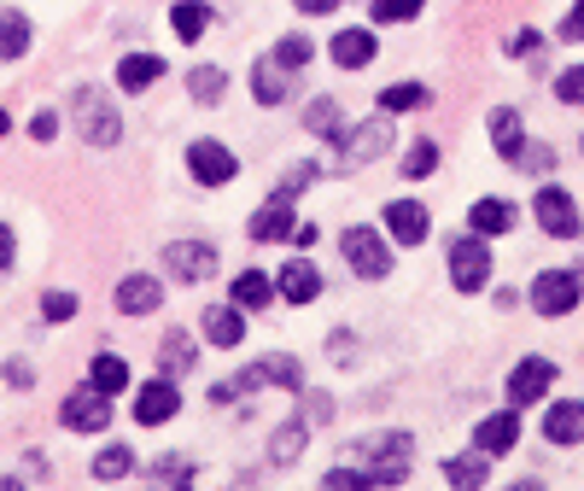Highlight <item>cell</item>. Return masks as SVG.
I'll return each instance as SVG.
<instances>
[{
	"instance_id": "cell-1",
	"label": "cell",
	"mask_w": 584,
	"mask_h": 491,
	"mask_svg": "<svg viewBox=\"0 0 584 491\" xmlns=\"http://www.w3.org/2000/svg\"><path fill=\"white\" fill-rule=\"evenodd\" d=\"M76 129H82L88 147H117V140H123V117H117V106L100 88H82L76 94Z\"/></svg>"
},
{
	"instance_id": "cell-2",
	"label": "cell",
	"mask_w": 584,
	"mask_h": 491,
	"mask_svg": "<svg viewBox=\"0 0 584 491\" xmlns=\"http://www.w3.org/2000/svg\"><path fill=\"white\" fill-rule=\"evenodd\" d=\"M59 421L71 427V433H106L112 427V393H100V386H76V393L59 404Z\"/></svg>"
},
{
	"instance_id": "cell-3",
	"label": "cell",
	"mask_w": 584,
	"mask_h": 491,
	"mask_svg": "<svg viewBox=\"0 0 584 491\" xmlns=\"http://www.w3.org/2000/svg\"><path fill=\"white\" fill-rule=\"evenodd\" d=\"M386 140H392V117L380 112V117L357 123L351 135H340L333 147H340V164H345V170H363V164H374V158L386 153Z\"/></svg>"
},
{
	"instance_id": "cell-4",
	"label": "cell",
	"mask_w": 584,
	"mask_h": 491,
	"mask_svg": "<svg viewBox=\"0 0 584 491\" xmlns=\"http://www.w3.org/2000/svg\"><path fill=\"white\" fill-rule=\"evenodd\" d=\"M578 299H584L578 270H544V275L532 281V311L538 316H567Z\"/></svg>"
},
{
	"instance_id": "cell-5",
	"label": "cell",
	"mask_w": 584,
	"mask_h": 491,
	"mask_svg": "<svg viewBox=\"0 0 584 491\" xmlns=\"http://www.w3.org/2000/svg\"><path fill=\"white\" fill-rule=\"evenodd\" d=\"M340 252H345V263H351L363 281H380V275L392 270V252H386V240L374 234V229H345V234H340Z\"/></svg>"
},
{
	"instance_id": "cell-6",
	"label": "cell",
	"mask_w": 584,
	"mask_h": 491,
	"mask_svg": "<svg viewBox=\"0 0 584 491\" xmlns=\"http://www.w3.org/2000/svg\"><path fill=\"white\" fill-rule=\"evenodd\" d=\"M187 170H194V181H205V188H228V181L240 176V158L222 147V140H194L187 147Z\"/></svg>"
},
{
	"instance_id": "cell-7",
	"label": "cell",
	"mask_w": 584,
	"mask_h": 491,
	"mask_svg": "<svg viewBox=\"0 0 584 491\" xmlns=\"http://www.w3.org/2000/svg\"><path fill=\"white\" fill-rule=\"evenodd\" d=\"M450 281H456V293H479V286L491 281L486 234H473V240H456V245H450Z\"/></svg>"
},
{
	"instance_id": "cell-8",
	"label": "cell",
	"mask_w": 584,
	"mask_h": 491,
	"mask_svg": "<svg viewBox=\"0 0 584 491\" xmlns=\"http://www.w3.org/2000/svg\"><path fill=\"white\" fill-rule=\"evenodd\" d=\"M532 217H538V229L555 234V240H573L578 234V205H573V194H561V188H538Z\"/></svg>"
},
{
	"instance_id": "cell-9",
	"label": "cell",
	"mask_w": 584,
	"mask_h": 491,
	"mask_svg": "<svg viewBox=\"0 0 584 491\" xmlns=\"http://www.w3.org/2000/svg\"><path fill=\"white\" fill-rule=\"evenodd\" d=\"M164 263H170V275L176 281H211L217 275V245L211 240H176L170 252H164Z\"/></svg>"
},
{
	"instance_id": "cell-10",
	"label": "cell",
	"mask_w": 584,
	"mask_h": 491,
	"mask_svg": "<svg viewBox=\"0 0 584 491\" xmlns=\"http://www.w3.org/2000/svg\"><path fill=\"white\" fill-rule=\"evenodd\" d=\"M275 293L286 304H316L322 299V270L310 258H286L281 263V275H275Z\"/></svg>"
},
{
	"instance_id": "cell-11",
	"label": "cell",
	"mask_w": 584,
	"mask_h": 491,
	"mask_svg": "<svg viewBox=\"0 0 584 491\" xmlns=\"http://www.w3.org/2000/svg\"><path fill=\"white\" fill-rule=\"evenodd\" d=\"M555 386V363L550 357H526V363H514V375H509V404H538Z\"/></svg>"
},
{
	"instance_id": "cell-12",
	"label": "cell",
	"mask_w": 584,
	"mask_h": 491,
	"mask_svg": "<svg viewBox=\"0 0 584 491\" xmlns=\"http://www.w3.org/2000/svg\"><path fill=\"white\" fill-rule=\"evenodd\" d=\"M263 380H275V386H304V368H299V357H263V363H252L246 368V375L234 380V393H258Z\"/></svg>"
},
{
	"instance_id": "cell-13",
	"label": "cell",
	"mask_w": 584,
	"mask_h": 491,
	"mask_svg": "<svg viewBox=\"0 0 584 491\" xmlns=\"http://www.w3.org/2000/svg\"><path fill=\"white\" fill-rule=\"evenodd\" d=\"M158 304H164V286L153 275H123L117 281V311L123 316H153Z\"/></svg>"
},
{
	"instance_id": "cell-14",
	"label": "cell",
	"mask_w": 584,
	"mask_h": 491,
	"mask_svg": "<svg viewBox=\"0 0 584 491\" xmlns=\"http://www.w3.org/2000/svg\"><path fill=\"white\" fill-rule=\"evenodd\" d=\"M292 76H299V71H286L281 59L269 53V59H258V65H252V94L263 100V106H281V100L292 94Z\"/></svg>"
},
{
	"instance_id": "cell-15",
	"label": "cell",
	"mask_w": 584,
	"mask_h": 491,
	"mask_svg": "<svg viewBox=\"0 0 584 491\" xmlns=\"http://www.w3.org/2000/svg\"><path fill=\"white\" fill-rule=\"evenodd\" d=\"M386 229H392V240H404V245L427 240V205L421 199H392L386 205Z\"/></svg>"
},
{
	"instance_id": "cell-16",
	"label": "cell",
	"mask_w": 584,
	"mask_h": 491,
	"mask_svg": "<svg viewBox=\"0 0 584 491\" xmlns=\"http://www.w3.org/2000/svg\"><path fill=\"white\" fill-rule=\"evenodd\" d=\"M176 409H181L176 386L170 380H153V386H140V398H135V421L140 427H158V421H170Z\"/></svg>"
},
{
	"instance_id": "cell-17",
	"label": "cell",
	"mask_w": 584,
	"mask_h": 491,
	"mask_svg": "<svg viewBox=\"0 0 584 491\" xmlns=\"http://www.w3.org/2000/svg\"><path fill=\"white\" fill-rule=\"evenodd\" d=\"M544 439H550V445H578V439H584V404H578V398L550 404V416H544Z\"/></svg>"
},
{
	"instance_id": "cell-18",
	"label": "cell",
	"mask_w": 584,
	"mask_h": 491,
	"mask_svg": "<svg viewBox=\"0 0 584 491\" xmlns=\"http://www.w3.org/2000/svg\"><path fill=\"white\" fill-rule=\"evenodd\" d=\"M363 468H409V433H380L357 445Z\"/></svg>"
},
{
	"instance_id": "cell-19",
	"label": "cell",
	"mask_w": 584,
	"mask_h": 491,
	"mask_svg": "<svg viewBox=\"0 0 584 491\" xmlns=\"http://www.w3.org/2000/svg\"><path fill=\"white\" fill-rule=\"evenodd\" d=\"M514 439H520V416H514V409H503V416H486V421H479V433H473V445L486 450V457H503V450H514Z\"/></svg>"
},
{
	"instance_id": "cell-20",
	"label": "cell",
	"mask_w": 584,
	"mask_h": 491,
	"mask_svg": "<svg viewBox=\"0 0 584 491\" xmlns=\"http://www.w3.org/2000/svg\"><path fill=\"white\" fill-rule=\"evenodd\" d=\"M327 53H333V65L363 71L368 59H374V30H340V35L327 41Z\"/></svg>"
},
{
	"instance_id": "cell-21",
	"label": "cell",
	"mask_w": 584,
	"mask_h": 491,
	"mask_svg": "<svg viewBox=\"0 0 584 491\" xmlns=\"http://www.w3.org/2000/svg\"><path fill=\"white\" fill-rule=\"evenodd\" d=\"M158 76H164V59H158V53H129V59L117 65V88H123V94H146Z\"/></svg>"
},
{
	"instance_id": "cell-22",
	"label": "cell",
	"mask_w": 584,
	"mask_h": 491,
	"mask_svg": "<svg viewBox=\"0 0 584 491\" xmlns=\"http://www.w3.org/2000/svg\"><path fill=\"white\" fill-rule=\"evenodd\" d=\"M205 339L211 345H240L246 339V311L240 304H217V311H205Z\"/></svg>"
},
{
	"instance_id": "cell-23",
	"label": "cell",
	"mask_w": 584,
	"mask_h": 491,
	"mask_svg": "<svg viewBox=\"0 0 584 491\" xmlns=\"http://www.w3.org/2000/svg\"><path fill=\"white\" fill-rule=\"evenodd\" d=\"M292 234V199L286 194H275L263 205V211L252 217V240H286Z\"/></svg>"
},
{
	"instance_id": "cell-24",
	"label": "cell",
	"mask_w": 584,
	"mask_h": 491,
	"mask_svg": "<svg viewBox=\"0 0 584 491\" xmlns=\"http://www.w3.org/2000/svg\"><path fill=\"white\" fill-rule=\"evenodd\" d=\"M228 299H234L240 311L252 316V311H263V304L275 299V281H269L263 270H240V275H234V293H228Z\"/></svg>"
},
{
	"instance_id": "cell-25",
	"label": "cell",
	"mask_w": 584,
	"mask_h": 491,
	"mask_svg": "<svg viewBox=\"0 0 584 491\" xmlns=\"http://www.w3.org/2000/svg\"><path fill=\"white\" fill-rule=\"evenodd\" d=\"M468 222H473V234H509L514 229V205L509 199H479L468 211Z\"/></svg>"
},
{
	"instance_id": "cell-26",
	"label": "cell",
	"mask_w": 584,
	"mask_h": 491,
	"mask_svg": "<svg viewBox=\"0 0 584 491\" xmlns=\"http://www.w3.org/2000/svg\"><path fill=\"white\" fill-rule=\"evenodd\" d=\"M170 30L181 41H199L205 30H211V7H205V0H176V7H170Z\"/></svg>"
},
{
	"instance_id": "cell-27",
	"label": "cell",
	"mask_w": 584,
	"mask_h": 491,
	"mask_svg": "<svg viewBox=\"0 0 584 491\" xmlns=\"http://www.w3.org/2000/svg\"><path fill=\"white\" fill-rule=\"evenodd\" d=\"M24 53H30V18L24 12H7V18H0V59L18 65Z\"/></svg>"
},
{
	"instance_id": "cell-28",
	"label": "cell",
	"mask_w": 584,
	"mask_h": 491,
	"mask_svg": "<svg viewBox=\"0 0 584 491\" xmlns=\"http://www.w3.org/2000/svg\"><path fill=\"white\" fill-rule=\"evenodd\" d=\"M486 474H491V457H486V450H468V457H450L445 462V480L450 485H486Z\"/></svg>"
},
{
	"instance_id": "cell-29",
	"label": "cell",
	"mask_w": 584,
	"mask_h": 491,
	"mask_svg": "<svg viewBox=\"0 0 584 491\" xmlns=\"http://www.w3.org/2000/svg\"><path fill=\"white\" fill-rule=\"evenodd\" d=\"M491 140H497V153H503V158L514 164V153H520V140H526V135H520V112H509V106H497V112H491Z\"/></svg>"
},
{
	"instance_id": "cell-30",
	"label": "cell",
	"mask_w": 584,
	"mask_h": 491,
	"mask_svg": "<svg viewBox=\"0 0 584 491\" xmlns=\"http://www.w3.org/2000/svg\"><path fill=\"white\" fill-rule=\"evenodd\" d=\"M88 380L100 386V393H123V386H129V363L112 357V352H100V357L88 363Z\"/></svg>"
},
{
	"instance_id": "cell-31",
	"label": "cell",
	"mask_w": 584,
	"mask_h": 491,
	"mask_svg": "<svg viewBox=\"0 0 584 491\" xmlns=\"http://www.w3.org/2000/svg\"><path fill=\"white\" fill-rule=\"evenodd\" d=\"M222 88H228L222 65H194V71H187V94H194V100H205V106H217V100H222Z\"/></svg>"
},
{
	"instance_id": "cell-32",
	"label": "cell",
	"mask_w": 584,
	"mask_h": 491,
	"mask_svg": "<svg viewBox=\"0 0 584 491\" xmlns=\"http://www.w3.org/2000/svg\"><path fill=\"white\" fill-rule=\"evenodd\" d=\"M304 129H316V135H327V140H340V135H345V129H340V106H333V100H310Z\"/></svg>"
},
{
	"instance_id": "cell-33",
	"label": "cell",
	"mask_w": 584,
	"mask_h": 491,
	"mask_svg": "<svg viewBox=\"0 0 584 491\" xmlns=\"http://www.w3.org/2000/svg\"><path fill=\"white\" fill-rule=\"evenodd\" d=\"M299 457H304V427L286 421L275 433V445H269V462H299Z\"/></svg>"
},
{
	"instance_id": "cell-34",
	"label": "cell",
	"mask_w": 584,
	"mask_h": 491,
	"mask_svg": "<svg viewBox=\"0 0 584 491\" xmlns=\"http://www.w3.org/2000/svg\"><path fill=\"white\" fill-rule=\"evenodd\" d=\"M514 170H538V176H550V170H555V153L544 147V140H520Z\"/></svg>"
},
{
	"instance_id": "cell-35",
	"label": "cell",
	"mask_w": 584,
	"mask_h": 491,
	"mask_svg": "<svg viewBox=\"0 0 584 491\" xmlns=\"http://www.w3.org/2000/svg\"><path fill=\"white\" fill-rule=\"evenodd\" d=\"M129 450H123V445H106V450H100V457H94V480H123V474H129Z\"/></svg>"
},
{
	"instance_id": "cell-36",
	"label": "cell",
	"mask_w": 584,
	"mask_h": 491,
	"mask_svg": "<svg viewBox=\"0 0 584 491\" xmlns=\"http://www.w3.org/2000/svg\"><path fill=\"white\" fill-rule=\"evenodd\" d=\"M409 106H427V88H421V82H398V88L380 94V112H409Z\"/></svg>"
},
{
	"instance_id": "cell-37",
	"label": "cell",
	"mask_w": 584,
	"mask_h": 491,
	"mask_svg": "<svg viewBox=\"0 0 584 491\" xmlns=\"http://www.w3.org/2000/svg\"><path fill=\"white\" fill-rule=\"evenodd\" d=\"M187 368H194V339L170 334L164 339V375H187Z\"/></svg>"
},
{
	"instance_id": "cell-38",
	"label": "cell",
	"mask_w": 584,
	"mask_h": 491,
	"mask_svg": "<svg viewBox=\"0 0 584 491\" xmlns=\"http://www.w3.org/2000/svg\"><path fill=\"white\" fill-rule=\"evenodd\" d=\"M374 18L380 24H409V18H421V0H374Z\"/></svg>"
},
{
	"instance_id": "cell-39",
	"label": "cell",
	"mask_w": 584,
	"mask_h": 491,
	"mask_svg": "<svg viewBox=\"0 0 584 491\" xmlns=\"http://www.w3.org/2000/svg\"><path fill=\"white\" fill-rule=\"evenodd\" d=\"M310 53H316V48H310V35H281V48H275V59H281L286 71L310 65Z\"/></svg>"
},
{
	"instance_id": "cell-40",
	"label": "cell",
	"mask_w": 584,
	"mask_h": 491,
	"mask_svg": "<svg viewBox=\"0 0 584 491\" xmlns=\"http://www.w3.org/2000/svg\"><path fill=\"white\" fill-rule=\"evenodd\" d=\"M432 170H438V147L432 140H415L409 158H404V176H432Z\"/></svg>"
},
{
	"instance_id": "cell-41",
	"label": "cell",
	"mask_w": 584,
	"mask_h": 491,
	"mask_svg": "<svg viewBox=\"0 0 584 491\" xmlns=\"http://www.w3.org/2000/svg\"><path fill=\"white\" fill-rule=\"evenodd\" d=\"M555 94L567 100V106H584V65H573V71H561L555 76Z\"/></svg>"
},
{
	"instance_id": "cell-42",
	"label": "cell",
	"mask_w": 584,
	"mask_h": 491,
	"mask_svg": "<svg viewBox=\"0 0 584 491\" xmlns=\"http://www.w3.org/2000/svg\"><path fill=\"white\" fill-rule=\"evenodd\" d=\"M41 316H48V322H71L76 316V293H48V299H41Z\"/></svg>"
},
{
	"instance_id": "cell-43",
	"label": "cell",
	"mask_w": 584,
	"mask_h": 491,
	"mask_svg": "<svg viewBox=\"0 0 584 491\" xmlns=\"http://www.w3.org/2000/svg\"><path fill=\"white\" fill-rule=\"evenodd\" d=\"M30 135H35V140H53V135H59V112H35V117H30Z\"/></svg>"
},
{
	"instance_id": "cell-44",
	"label": "cell",
	"mask_w": 584,
	"mask_h": 491,
	"mask_svg": "<svg viewBox=\"0 0 584 491\" xmlns=\"http://www.w3.org/2000/svg\"><path fill=\"white\" fill-rule=\"evenodd\" d=\"M561 41H584V0H578L567 18H561Z\"/></svg>"
},
{
	"instance_id": "cell-45",
	"label": "cell",
	"mask_w": 584,
	"mask_h": 491,
	"mask_svg": "<svg viewBox=\"0 0 584 491\" xmlns=\"http://www.w3.org/2000/svg\"><path fill=\"white\" fill-rule=\"evenodd\" d=\"M153 480H187V462H181V457H164V462H153Z\"/></svg>"
},
{
	"instance_id": "cell-46",
	"label": "cell",
	"mask_w": 584,
	"mask_h": 491,
	"mask_svg": "<svg viewBox=\"0 0 584 491\" xmlns=\"http://www.w3.org/2000/svg\"><path fill=\"white\" fill-rule=\"evenodd\" d=\"M7 263H12V229L0 222V270H7Z\"/></svg>"
},
{
	"instance_id": "cell-47",
	"label": "cell",
	"mask_w": 584,
	"mask_h": 491,
	"mask_svg": "<svg viewBox=\"0 0 584 491\" xmlns=\"http://www.w3.org/2000/svg\"><path fill=\"white\" fill-rule=\"evenodd\" d=\"M299 7H304L310 18H322V12H333V7H340V0H299Z\"/></svg>"
},
{
	"instance_id": "cell-48",
	"label": "cell",
	"mask_w": 584,
	"mask_h": 491,
	"mask_svg": "<svg viewBox=\"0 0 584 491\" xmlns=\"http://www.w3.org/2000/svg\"><path fill=\"white\" fill-rule=\"evenodd\" d=\"M7 129H12V117H7V112H0V135H7Z\"/></svg>"
}]
</instances>
